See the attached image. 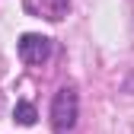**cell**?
<instances>
[{
	"label": "cell",
	"mask_w": 134,
	"mask_h": 134,
	"mask_svg": "<svg viewBox=\"0 0 134 134\" xmlns=\"http://www.w3.org/2000/svg\"><path fill=\"white\" fill-rule=\"evenodd\" d=\"M80 118V96L74 86H61L51 99V125L58 134H67V131H74Z\"/></svg>",
	"instance_id": "obj_1"
},
{
	"label": "cell",
	"mask_w": 134,
	"mask_h": 134,
	"mask_svg": "<svg viewBox=\"0 0 134 134\" xmlns=\"http://www.w3.org/2000/svg\"><path fill=\"white\" fill-rule=\"evenodd\" d=\"M48 54H51V38L35 35V32H26L19 38V58L26 64H42V61H48Z\"/></svg>",
	"instance_id": "obj_2"
},
{
	"label": "cell",
	"mask_w": 134,
	"mask_h": 134,
	"mask_svg": "<svg viewBox=\"0 0 134 134\" xmlns=\"http://www.w3.org/2000/svg\"><path fill=\"white\" fill-rule=\"evenodd\" d=\"M67 7H70V0H38L42 16H45V19H51V23L64 19V16H67Z\"/></svg>",
	"instance_id": "obj_3"
},
{
	"label": "cell",
	"mask_w": 134,
	"mask_h": 134,
	"mask_svg": "<svg viewBox=\"0 0 134 134\" xmlns=\"http://www.w3.org/2000/svg\"><path fill=\"white\" fill-rule=\"evenodd\" d=\"M16 121H19V125H35V118H38V115H35V105H32V102H16Z\"/></svg>",
	"instance_id": "obj_4"
},
{
	"label": "cell",
	"mask_w": 134,
	"mask_h": 134,
	"mask_svg": "<svg viewBox=\"0 0 134 134\" xmlns=\"http://www.w3.org/2000/svg\"><path fill=\"white\" fill-rule=\"evenodd\" d=\"M125 93H134V74H131V77L125 80Z\"/></svg>",
	"instance_id": "obj_5"
}]
</instances>
